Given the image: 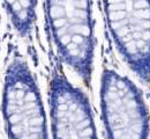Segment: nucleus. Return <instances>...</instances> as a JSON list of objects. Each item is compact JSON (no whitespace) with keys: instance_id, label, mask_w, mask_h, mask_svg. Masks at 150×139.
<instances>
[{"instance_id":"obj_3","label":"nucleus","mask_w":150,"mask_h":139,"mask_svg":"<svg viewBox=\"0 0 150 139\" xmlns=\"http://www.w3.org/2000/svg\"><path fill=\"white\" fill-rule=\"evenodd\" d=\"M104 12L119 53L150 85V0H104Z\"/></svg>"},{"instance_id":"obj_6","label":"nucleus","mask_w":150,"mask_h":139,"mask_svg":"<svg viewBox=\"0 0 150 139\" xmlns=\"http://www.w3.org/2000/svg\"><path fill=\"white\" fill-rule=\"evenodd\" d=\"M8 18L21 37L30 36L36 21V0H4Z\"/></svg>"},{"instance_id":"obj_2","label":"nucleus","mask_w":150,"mask_h":139,"mask_svg":"<svg viewBox=\"0 0 150 139\" xmlns=\"http://www.w3.org/2000/svg\"><path fill=\"white\" fill-rule=\"evenodd\" d=\"M1 110L9 139H49L46 115L36 79L21 57L7 66Z\"/></svg>"},{"instance_id":"obj_4","label":"nucleus","mask_w":150,"mask_h":139,"mask_svg":"<svg viewBox=\"0 0 150 139\" xmlns=\"http://www.w3.org/2000/svg\"><path fill=\"white\" fill-rule=\"evenodd\" d=\"M100 110L109 139H148L149 116L141 91L127 77L105 70Z\"/></svg>"},{"instance_id":"obj_5","label":"nucleus","mask_w":150,"mask_h":139,"mask_svg":"<svg viewBox=\"0 0 150 139\" xmlns=\"http://www.w3.org/2000/svg\"><path fill=\"white\" fill-rule=\"evenodd\" d=\"M49 105L53 139H98L89 100L61 68L51 74Z\"/></svg>"},{"instance_id":"obj_1","label":"nucleus","mask_w":150,"mask_h":139,"mask_svg":"<svg viewBox=\"0 0 150 139\" xmlns=\"http://www.w3.org/2000/svg\"><path fill=\"white\" fill-rule=\"evenodd\" d=\"M45 18L59 59L89 86L95 55L90 0H45Z\"/></svg>"}]
</instances>
